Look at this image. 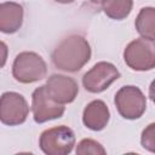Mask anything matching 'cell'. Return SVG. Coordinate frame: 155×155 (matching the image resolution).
I'll return each instance as SVG.
<instances>
[{"instance_id": "6da1fadb", "label": "cell", "mask_w": 155, "mask_h": 155, "mask_svg": "<svg viewBox=\"0 0 155 155\" xmlns=\"http://www.w3.org/2000/svg\"><path fill=\"white\" fill-rule=\"evenodd\" d=\"M51 58L56 68L68 73H76L90 61L91 46L84 36L73 34L56 46Z\"/></svg>"}, {"instance_id": "7a4b0ae2", "label": "cell", "mask_w": 155, "mask_h": 155, "mask_svg": "<svg viewBox=\"0 0 155 155\" xmlns=\"http://www.w3.org/2000/svg\"><path fill=\"white\" fill-rule=\"evenodd\" d=\"M46 73V62L36 52H21L16 56L12 64V75L21 84H31L42 80Z\"/></svg>"}, {"instance_id": "3957f363", "label": "cell", "mask_w": 155, "mask_h": 155, "mask_svg": "<svg viewBox=\"0 0 155 155\" xmlns=\"http://www.w3.org/2000/svg\"><path fill=\"white\" fill-rule=\"evenodd\" d=\"M39 145L46 155H67L75 145V134L68 126H56L41 133Z\"/></svg>"}, {"instance_id": "277c9868", "label": "cell", "mask_w": 155, "mask_h": 155, "mask_svg": "<svg viewBox=\"0 0 155 155\" xmlns=\"http://www.w3.org/2000/svg\"><path fill=\"white\" fill-rule=\"evenodd\" d=\"M115 105L119 114L127 120L139 119L147 109V99L142 90L128 85L121 87L115 94Z\"/></svg>"}, {"instance_id": "5b68a950", "label": "cell", "mask_w": 155, "mask_h": 155, "mask_svg": "<svg viewBox=\"0 0 155 155\" xmlns=\"http://www.w3.org/2000/svg\"><path fill=\"white\" fill-rule=\"evenodd\" d=\"M125 63L133 70L147 71L155 67L154 41L139 38L131 41L124 51Z\"/></svg>"}, {"instance_id": "8992f818", "label": "cell", "mask_w": 155, "mask_h": 155, "mask_svg": "<svg viewBox=\"0 0 155 155\" xmlns=\"http://www.w3.org/2000/svg\"><path fill=\"white\" fill-rule=\"evenodd\" d=\"M29 114L27 99L17 92H5L0 97V122L7 126L23 124Z\"/></svg>"}, {"instance_id": "52a82bcc", "label": "cell", "mask_w": 155, "mask_h": 155, "mask_svg": "<svg viewBox=\"0 0 155 155\" xmlns=\"http://www.w3.org/2000/svg\"><path fill=\"white\" fill-rule=\"evenodd\" d=\"M120 78V71L110 62L96 63L82 76V85L86 91L91 93H99L105 91L114 81Z\"/></svg>"}, {"instance_id": "ba28073f", "label": "cell", "mask_w": 155, "mask_h": 155, "mask_svg": "<svg viewBox=\"0 0 155 155\" xmlns=\"http://www.w3.org/2000/svg\"><path fill=\"white\" fill-rule=\"evenodd\" d=\"M64 104L54 102L47 93L45 85L34 90L31 94V111L35 122L44 124L50 120L59 119L64 114Z\"/></svg>"}, {"instance_id": "9c48e42d", "label": "cell", "mask_w": 155, "mask_h": 155, "mask_svg": "<svg viewBox=\"0 0 155 155\" xmlns=\"http://www.w3.org/2000/svg\"><path fill=\"white\" fill-rule=\"evenodd\" d=\"M45 86L50 97L59 104H68L74 102L79 93L78 82L73 78L62 74L51 75L47 79Z\"/></svg>"}, {"instance_id": "30bf717a", "label": "cell", "mask_w": 155, "mask_h": 155, "mask_svg": "<svg viewBox=\"0 0 155 155\" xmlns=\"http://www.w3.org/2000/svg\"><path fill=\"white\" fill-rule=\"evenodd\" d=\"M110 111L108 105L102 99H94L90 102L82 113L84 125L92 131H102L109 122Z\"/></svg>"}, {"instance_id": "8fae6325", "label": "cell", "mask_w": 155, "mask_h": 155, "mask_svg": "<svg viewBox=\"0 0 155 155\" xmlns=\"http://www.w3.org/2000/svg\"><path fill=\"white\" fill-rule=\"evenodd\" d=\"M23 23V7L13 1L0 4V31L5 34L16 33Z\"/></svg>"}, {"instance_id": "7c38bea8", "label": "cell", "mask_w": 155, "mask_h": 155, "mask_svg": "<svg viewBox=\"0 0 155 155\" xmlns=\"http://www.w3.org/2000/svg\"><path fill=\"white\" fill-rule=\"evenodd\" d=\"M134 25L138 34L143 39L154 41L155 40V8L151 6L143 7L136 18Z\"/></svg>"}, {"instance_id": "4fadbf2b", "label": "cell", "mask_w": 155, "mask_h": 155, "mask_svg": "<svg viewBox=\"0 0 155 155\" xmlns=\"http://www.w3.org/2000/svg\"><path fill=\"white\" fill-rule=\"evenodd\" d=\"M103 12L111 19L121 21L128 17L133 7V0H102Z\"/></svg>"}, {"instance_id": "5bb4252c", "label": "cell", "mask_w": 155, "mask_h": 155, "mask_svg": "<svg viewBox=\"0 0 155 155\" xmlns=\"http://www.w3.org/2000/svg\"><path fill=\"white\" fill-rule=\"evenodd\" d=\"M76 154L78 155H104L107 151L103 148V145L101 143H98L94 139L91 138H85L79 142V144L76 145Z\"/></svg>"}, {"instance_id": "9a60e30c", "label": "cell", "mask_w": 155, "mask_h": 155, "mask_svg": "<svg viewBox=\"0 0 155 155\" xmlns=\"http://www.w3.org/2000/svg\"><path fill=\"white\" fill-rule=\"evenodd\" d=\"M142 147L150 153H155V124L148 125L147 128H144L140 138Z\"/></svg>"}, {"instance_id": "2e32d148", "label": "cell", "mask_w": 155, "mask_h": 155, "mask_svg": "<svg viewBox=\"0 0 155 155\" xmlns=\"http://www.w3.org/2000/svg\"><path fill=\"white\" fill-rule=\"evenodd\" d=\"M7 56H8V48L7 45L0 40V68H2L6 64L7 61Z\"/></svg>"}, {"instance_id": "e0dca14e", "label": "cell", "mask_w": 155, "mask_h": 155, "mask_svg": "<svg viewBox=\"0 0 155 155\" xmlns=\"http://www.w3.org/2000/svg\"><path fill=\"white\" fill-rule=\"evenodd\" d=\"M56 2H59V4H71L74 2L75 0H54Z\"/></svg>"}, {"instance_id": "ac0fdd59", "label": "cell", "mask_w": 155, "mask_h": 155, "mask_svg": "<svg viewBox=\"0 0 155 155\" xmlns=\"http://www.w3.org/2000/svg\"><path fill=\"white\" fill-rule=\"evenodd\" d=\"M90 1H91L92 4H96V5H98V4H101V1H102V0H90Z\"/></svg>"}]
</instances>
